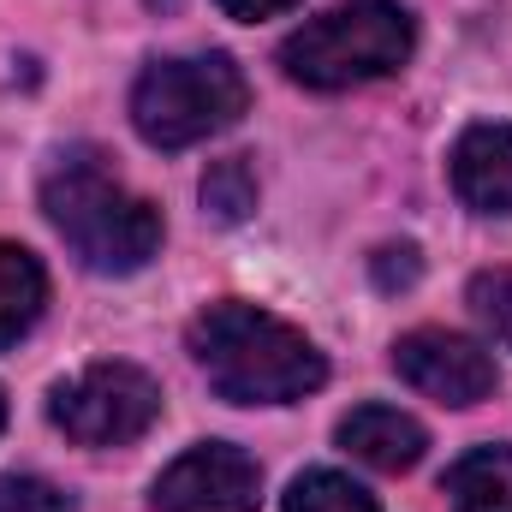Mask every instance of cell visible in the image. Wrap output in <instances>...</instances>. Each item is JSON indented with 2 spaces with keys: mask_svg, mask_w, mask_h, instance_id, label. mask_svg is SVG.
<instances>
[{
  "mask_svg": "<svg viewBox=\"0 0 512 512\" xmlns=\"http://www.w3.org/2000/svg\"><path fill=\"white\" fill-rule=\"evenodd\" d=\"M42 209L90 274H137L161 251V209L137 197L90 143L54 155V167L42 173Z\"/></svg>",
  "mask_w": 512,
  "mask_h": 512,
  "instance_id": "cell-1",
  "label": "cell"
},
{
  "mask_svg": "<svg viewBox=\"0 0 512 512\" xmlns=\"http://www.w3.org/2000/svg\"><path fill=\"white\" fill-rule=\"evenodd\" d=\"M191 358L233 405H292L328 382V358L280 316L221 298L191 322Z\"/></svg>",
  "mask_w": 512,
  "mask_h": 512,
  "instance_id": "cell-2",
  "label": "cell"
},
{
  "mask_svg": "<svg viewBox=\"0 0 512 512\" xmlns=\"http://www.w3.org/2000/svg\"><path fill=\"white\" fill-rule=\"evenodd\" d=\"M417 48V24L399 0H346L280 42V66L304 90H352L393 78Z\"/></svg>",
  "mask_w": 512,
  "mask_h": 512,
  "instance_id": "cell-3",
  "label": "cell"
},
{
  "mask_svg": "<svg viewBox=\"0 0 512 512\" xmlns=\"http://www.w3.org/2000/svg\"><path fill=\"white\" fill-rule=\"evenodd\" d=\"M251 84L227 54H173L149 60L131 90V126L149 149H191L215 131L239 126Z\"/></svg>",
  "mask_w": 512,
  "mask_h": 512,
  "instance_id": "cell-4",
  "label": "cell"
},
{
  "mask_svg": "<svg viewBox=\"0 0 512 512\" xmlns=\"http://www.w3.org/2000/svg\"><path fill=\"white\" fill-rule=\"evenodd\" d=\"M48 417L78 447H131L161 417V387L137 364H90L72 382L54 387Z\"/></svg>",
  "mask_w": 512,
  "mask_h": 512,
  "instance_id": "cell-5",
  "label": "cell"
},
{
  "mask_svg": "<svg viewBox=\"0 0 512 512\" xmlns=\"http://www.w3.org/2000/svg\"><path fill=\"white\" fill-rule=\"evenodd\" d=\"M393 370H399L405 387H417L423 399L453 405V411L483 405V399L501 387L495 358H489L477 340L447 334V328H411V334H399V340H393Z\"/></svg>",
  "mask_w": 512,
  "mask_h": 512,
  "instance_id": "cell-6",
  "label": "cell"
},
{
  "mask_svg": "<svg viewBox=\"0 0 512 512\" xmlns=\"http://www.w3.org/2000/svg\"><path fill=\"white\" fill-rule=\"evenodd\" d=\"M149 501H155V512H256L262 471L251 453H239L227 441H203L155 477Z\"/></svg>",
  "mask_w": 512,
  "mask_h": 512,
  "instance_id": "cell-7",
  "label": "cell"
},
{
  "mask_svg": "<svg viewBox=\"0 0 512 512\" xmlns=\"http://www.w3.org/2000/svg\"><path fill=\"white\" fill-rule=\"evenodd\" d=\"M453 191L477 215H512V126H471L453 143Z\"/></svg>",
  "mask_w": 512,
  "mask_h": 512,
  "instance_id": "cell-8",
  "label": "cell"
},
{
  "mask_svg": "<svg viewBox=\"0 0 512 512\" xmlns=\"http://www.w3.org/2000/svg\"><path fill=\"white\" fill-rule=\"evenodd\" d=\"M340 447H346L352 459H364L370 471L399 477V471H411V465L423 459L429 435H423V423L405 417L399 405H358V411L340 423Z\"/></svg>",
  "mask_w": 512,
  "mask_h": 512,
  "instance_id": "cell-9",
  "label": "cell"
},
{
  "mask_svg": "<svg viewBox=\"0 0 512 512\" xmlns=\"http://www.w3.org/2000/svg\"><path fill=\"white\" fill-rule=\"evenodd\" d=\"M48 304V274L24 245H0V346H18Z\"/></svg>",
  "mask_w": 512,
  "mask_h": 512,
  "instance_id": "cell-10",
  "label": "cell"
},
{
  "mask_svg": "<svg viewBox=\"0 0 512 512\" xmlns=\"http://www.w3.org/2000/svg\"><path fill=\"white\" fill-rule=\"evenodd\" d=\"M453 512H512V447H477L447 471Z\"/></svg>",
  "mask_w": 512,
  "mask_h": 512,
  "instance_id": "cell-11",
  "label": "cell"
},
{
  "mask_svg": "<svg viewBox=\"0 0 512 512\" xmlns=\"http://www.w3.org/2000/svg\"><path fill=\"white\" fill-rule=\"evenodd\" d=\"M286 512H382L376 495L340 471H304L292 489H286Z\"/></svg>",
  "mask_w": 512,
  "mask_h": 512,
  "instance_id": "cell-12",
  "label": "cell"
},
{
  "mask_svg": "<svg viewBox=\"0 0 512 512\" xmlns=\"http://www.w3.org/2000/svg\"><path fill=\"white\" fill-rule=\"evenodd\" d=\"M203 209L227 227H239L245 215L256 209V173L245 155H227V161H209L203 173Z\"/></svg>",
  "mask_w": 512,
  "mask_h": 512,
  "instance_id": "cell-13",
  "label": "cell"
},
{
  "mask_svg": "<svg viewBox=\"0 0 512 512\" xmlns=\"http://www.w3.org/2000/svg\"><path fill=\"white\" fill-rule=\"evenodd\" d=\"M471 310H477V322L512 352V268H483L471 280Z\"/></svg>",
  "mask_w": 512,
  "mask_h": 512,
  "instance_id": "cell-14",
  "label": "cell"
},
{
  "mask_svg": "<svg viewBox=\"0 0 512 512\" xmlns=\"http://www.w3.org/2000/svg\"><path fill=\"white\" fill-rule=\"evenodd\" d=\"M0 512H78V501L48 477H0Z\"/></svg>",
  "mask_w": 512,
  "mask_h": 512,
  "instance_id": "cell-15",
  "label": "cell"
},
{
  "mask_svg": "<svg viewBox=\"0 0 512 512\" xmlns=\"http://www.w3.org/2000/svg\"><path fill=\"white\" fill-rule=\"evenodd\" d=\"M370 268H376V286H382V292L417 286V274H423V262H417V245H382Z\"/></svg>",
  "mask_w": 512,
  "mask_h": 512,
  "instance_id": "cell-16",
  "label": "cell"
},
{
  "mask_svg": "<svg viewBox=\"0 0 512 512\" xmlns=\"http://www.w3.org/2000/svg\"><path fill=\"white\" fill-rule=\"evenodd\" d=\"M227 18H245V24H256V18H274V12H286V6H298V0H215Z\"/></svg>",
  "mask_w": 512,
  "mask_h": 512,
  "instance_id": "cell-17",
  "label": "cell"
},
{
  "mask_svg": "<svg viewBox=\"0 0 512 512\" xmlns=\"http://www.w3.org/2000/svg\"><path fill=\"white\" fill-rule=\"evenodd\" d=\"M0 429H6V393H0Z\"/></svg>",
  "mask_w": 512,
  "mask_h": 512,
  "instance_id": "cell-18",
  "label": "cell"
}]
</instances>
